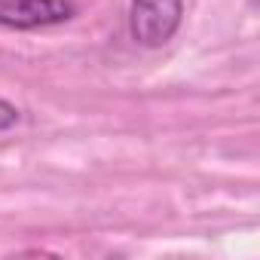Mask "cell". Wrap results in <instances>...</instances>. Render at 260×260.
Returning <instances> with one entry per match:
<instances>
[{"label":"cell","instance_id":"1","mask_svg":"<svg viewBox=\"0 0 260 260\" xmlns=\"http://www.w3.org/2000/svg\"><path fill=\"white\" fill-rule=\"evenodd\" d=\"M181 19H184V0H132V7H128L132 40L147 49L166 46L178 34Z\"/></svg>","mask_w":260,"mask_h":260},{"label":"cell","instance_id":"2","mask_svg":"<svg viewBox=\"0 0 260 260\" xmlns=\"http://www.w3.org/2000/svg\"><path fill=\"white\" fill-rule=\"evenodd\" d=\"M74 19L71 0H0V28L34 31Z\"/></svg>","mask_w":260,"mask_h":260},{"label":"cell","instance_id":"3","mask_svg":"<svg viewBox=\"0 0 260 260\" xmlns=\"http://www.w3.org/2000/svg\"><path fill=\"white\" fill-rule=\"evenodd\" d=\"M19 122V107L10 104L7 98H0V132H7V128H13Z\"/></svg>","mask_w":260,"mask_h":260}]
</instances>
